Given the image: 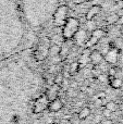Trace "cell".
Wrapping results in <instances>:
<instances>
[{"mask_svg": "<svg viewBox=\"0 0 123 124\" xmlns=\"http://www.w3.org/2000/svg\"><path fill=\"white\" fill-rule=\"evenodd\" d=\"M80 30V21L74 17H70L68 19V21L65 22V24L63 25L62 28V36L65 40H69L72 37H74V35L77 33V31Z\"/></svg>", "mask_w": 123, "mask_h": 124, "instance_id": "cell-1", "label": "cell"}, {"mask_svg": "<svg viewBox=\"0 0 123 124\" xmlns=\"http://www.w3.org/2000/svg\"><path fill=\"white\" fill-rule=\"evenodd\" d=\"M68 14H69L68 6L59 7L54 14V25L57 27H63L65 22L68 21Z\"/></svg>", "mask_w": 123, "mask_h": 124, "instance_id": "cell-2", "label": "cell"}, {"mask_svg": "<svg viewBox=\"0 0 123 124\" xmlns=\"http://www.w3.org/2000/svg\"><path fill=\"white\" fill-rule=\"evenodd\" d=\"M48 103H49V100H48V98L46 97V95L45 94L40 95V96L35 100L34 106H33V112L36 114L43 113L48 108Z\"/></svg>", "mask_w": 123, "mask_h": 124, "instance_id": "cell-3", "label": "cell"}, {"mask_svg": "<svg viewBox=\"0 0 123 124\" xmlns=\"http://www.w3.org/2000/svg\"><path fill=\"white\" fill-rule=\"evenodd\" d=\"M105 34H106V32H105V30H102V28H96V30H94L86 41L87 47L96 45V44L105 36Z\"/></svg>", "mask_w": 123, "mask_h": 124, "instance_id": "cell-4", "label": "cell"}, {"mask_svg": "<svg viewBox=\"0 0 123 124\" xmlns=\"http://www.w3.org/2000/svg\"><path fill=\"white\" fill-rule=\"evenodd\" d=\"M59 92H60V86L57 85V84H52V85H50V87L46 90L45 95L48 98V100L51 101V100H54V99L58 98Z\"/></svg>", "mask_w": 123, "mask_h": 124, "instance_id": "cell-5", "label": "cell"}, {"mask_svg": "<svg viewBox=\"0 0 123 124\" xmlns=\"http://www.w3.org/2000/svg\"><path fill=\"white\" fill-rule=\"evenodd\" d=\"M105 59V56L99 51V50H94L89 54V61L94 64V65H99Z\"/></svg>", "mask_w": 123, "mask_h": 124, "instance_id": "cell-6", "label": "cell"}, {"mask_svg": "<svg viewBox=\"0 0 123 124\" xmlns=\"http://www.w3.org/2000/svg\"><path fill=\"white\" fill-rule=\"evenodd\" d=\"M62 108H63L62 101H61L59 98H57V99H54V100L49 101L47 109L49 110L50 112H59Z\"/></svg>", "mask_w": 123, "mask_h": 124, "instance_id": "cell-7", "label": "cell"}, {"mask_svg": "<svg viewBox=\"0 0 123 124\" xmlns=\"http://www.w3.org/2000/svg\"><path fill=\"white\" fill-rule=\"evenodd\" d=\"M100 11H101V7L100 6H93L86 12V15H85L86 21H92V20H94L96 16H97V14L100 12Z\"/></svg>", "mask_w": 123, "mask_h": 124, "instance_id": "cell-8", "label": "cell"}, {"mask_svg": "<svg viewBox=\"0 0 123 124\" xmlns=\"http://www.w3.org/2000/svg\"><path fill=\"white\" fill-rule=\"evenodd\" d=\"M108 83L109 85L111 86L112 88H121L122 85H123V82L121 78H118V77H115V76H111L109 75L108 76Z\"/></svg>", "mask_w": 123, "mask_h": 124, "instance_id": "cell-9", "label": "cell"}, {"mask_svg": "<svg viewBox=\"0 0 123 124\" xmlns=\"http://www.w3.org/2000/svg\"><path fill=\"white\" fill-rule=\"evenodd\" d=\"M89 114H91V109L88 107H85L77 113V118L78 120H85L89 116Z\"/></svg>", "mask_w": 123, "mask_h": 124, "instance_id": "cell-10", "label": "cell"}, {"mask_svg": "<svg viewBox=\"0 0 123 124\" xmlns=\"http://www.w3.org/2000/svg\"><path fill=\"white\" fill-rule=\"evenodd\" d=\"M70 50V45H68L67 41L63 43L62 46H60V51H59V54H60L62 58H65L68 56V52Z\"/></svg>", "mask_w": 123, "mask_h": 124, "instance_id": "cell-11", "label": "cell"}, {"mask_svg": "<svg viewBox=\"0 0 123 124\" xmlns=\"http://www.w3.org/2000/svg\"><path fill=\"white\" fill-rule=\"evenodd\" d=\"M105 109L109 110L110 112H115V111H117V109H118V105L115 101H108V102L105 105Z\"/></svg>", "mask_w": 123, "mask_h": 124, "instance_id": "cell-12", "label": "cell"}, {"mask_svg": "<svg viewBox=\"0 0 123 124\" xmlns=\"http://www.w3.org/2000/svg\"><path fill=\"white\" fill-rule=\"evenodd\" d=\"M119 19H120V16L118 14H111V15L108 16V19L106 20V22L108 24H115L119 21Z\"/></svg>", "mask_w": 123, "mask_h": 124, "instance_id": "cell-13", "label": "cell"}, {"mask_svg": "<svg viewBox=\"0 0 123 124\" xmlns=\"http://www.w3.org/2000/svg\"><path fill=\"white\" fill-rule=\"evenodd\" d=\"M80 64H78V62H73V63L71 64V66H70V74L73 75L75 74L77 71H80Z\"/></svg>", "mask_w": 123, "mask_h": 124, "instance_id": "cell-14", "label": "cell"}, {"mask_svg": "<svg viewBox=\"0 0 123 124\" xmlns=\"http://www.w3.org/2000/svg\"><path fill=\"white\" fill-rule=\"evenodd\" d=\"M63 81H64V76H63L61 73L57 74L56 76L54 77V84H57V85H59V86L63 83Z\"/></svg>", "mask_w": 123, "mask_h": 124, "instance_id": "cell-15", "label": "cell"}, {"mask_svg": "<svg viewBox=\"0 0 123 124\" xmlns=\"http://www.w3.org/2000/svg\"><path fill=\"white\" fill-rule=\"evenodd\" d=\"M59 51H60V46H57V45H54V46H50L49 48V52L48 54H50L52 56H57V54H59Z\"/></svg>", "mask_w": 123, "mask_h": 124, "instance_id": "cell-16", "label": "cell"}, {"mask_svg": "<svg viewBox=\"0 0 123 124\" xmlns=\"http://www.w3.org/2000/svg\"><path fill=\"white\" fill-rule=\"evenodd\" d=\"M97 79L100 82V83H106V82H108V77L106 76L105 74H99V75H97Z\"/></svg>", "mask_w": 123, "mask_h": 124, "instance_id": "cell-17", "label": "cell"}, {"mask_svg": "<svg viewBox=\"0 0 123 124\" xmlns=\"http://www.w3.org/2000/svg\"><path fill=\"white\" fill-rule=\"evenodd\" d=\"M102 114L105 116V118L106 119H110V116H111V112L109 111V110H107V109H105L104 110V112H102Z\"/></svg>", "mask_w": 123, "mask_h": 124, "instance_id": "cell-18", "label": "cell"}, {"mask_svg": "<svg viewBox=\"0 0 123 124\" xmlns=\"http://www.w3.org/2000/svg\"><path fill=\"white\" fill-rule=\"evenodd\" d=\"M73 2L75 4H82L83 2H85V0H73Z\"/></svg>", "mask_w": 123, "mask_h": 124, "instance_id": "cell-19", "label": "cell"}, {"mask_svg": "<svg viewBox=\"0 0 123 124\" xmlns=\"http://www.w3.org/2000/svg\"><path fill=\"white\" fill-rule=\"evenodd\" d=\"M70 86H71V88H76L77 87V83H76V82H72V83L70 84Z\"/></svg>", "mask_w": 123, "mask_h": 124, "instance_id": "cell-20", "label": "cell"}, {"mask_svg": "<svg viewBox=\"0 0 123 124\" xmlns=\"http://www.w3.org/2000/svg\"><path fill=\"white\" fill-rule=\"evenodd\" d=\"M102 124H112V122L110 121V119H106V120L102 121Z\"/></svg>", "mask_w": 123, "mask_h": 124, "instance_id": "cell-21", "label": "cell"}, {"mask_svg": "<svg viewBox=\"0 0 123 124\" xmlns=\"http://www.w3.org/2000/svg\"><path fill=\"white\" fill-rule=\"evenodd\" d=\"M86 2H93V1H95V0H85Z\"/></svg>", "mask_w": 123, "mask_h": 124, "instance_id": "cell-22", "label": "cell"}, {"mask_svg": "<svg viewBox=\"0 0 123 124\" xmlns=\"http://www.w3.org/2000/svg\"><path fill=\"white\" fill-rule=\"evenodd\" d=\"M121 33H122V34H123V25L121 26Z\"/></svg>", "mask_w": 123, "mask_h": 124, "instance_id": "cell-23", "label": "cell"}, {"mask_svg": "<svg viewBox=\"0 0 123 124\" xmlns=\"http://www.w3.org/2000/svg\"><path fill=\"white\" fill-rule=\"evenodd\" d=\"M50 124H58V123H54V122H52V123H50Z\"/></svg>", "mask_w": 123, "mask_h": 124, "instance_id": "cell-24", "label": "cell"}]
</instances>
